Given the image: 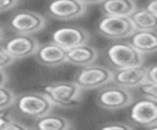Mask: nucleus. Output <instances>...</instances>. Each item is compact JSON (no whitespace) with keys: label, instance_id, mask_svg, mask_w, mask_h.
<instances>
[{"label":"nucleus","instance_id":"nucleus-1","mask_svg":"<svg viewBox=\"0 0 157 130\" xmlns=\"http://www.w3.org/2000/svg\"><path fill=\"white\" fill-rule=\"evenodd\" d=\"M43 93L49 98L54 107L71 108L80 104L83 91L74 81H59L48 83Z\"/></svg>","mask_w":157,"mask_h":130},{"label":"nucleus","instance_id":"nucleus-2","mask_svg":"<svg viewBox=\"0 0 157 130\" xmlns=\"http://www.w3.org/2000/svg\"><path fill=\"white\" fill-rule=\"evenodd\" d=\"M13 107L17 113L37 119L53 110L54 105L43 92H26L16 96Z\"/></svg>","mask_w":157,"mask_h":130},{"label":"nucleus","instance_id":"nucleus-3","mask_svg":"<svg viewBox=\"0 0 157 130\" xmlns=\"http://www.w3.org/2000/svg\"><path fill=\"white\" fill-rule=\"evenodd\" d=\"M107 60L115 69H125L141 66L145 61V55L137 52L130 43H115L105 50Z\"/></svg>","mask_w":157,"mask_h":130},{"label":"nucleus","instance_id":"nucleus-4","mask_svg":"<svg viewBox=\"0 0 157 130\" xmlns=\"http://www.w3.org/2000/svg\"><path fill=\"white\" fill-rule=\"evenodd\" d=\"M113 71L103 65H87L81 67L74 76V82L83 90H93L104 87L112 82Z\"/></svg>","mask_w":157,"mask_h":130},{"label":"nucleus","instance_id":"nucleus-5","mask_svg":"<svg viewBox=\"0 0 157 130\" xmlns=\"http://www.w3.org/2000/svg\"><path fill=\"white\" fill-rule=\"evenodd\" d=\"M45 25H47V20L42 13L28 10L15 12L7 22L9 28L15 34H26V36H32L42 31L45 27Z\"/></svg>","mask_w":157,"mask_h":130},{"label":"nucleus","instance_id":"nucleus-6","mask_svg":"<svg viewBox=\"0 0 157 130\" xmlns=\"http://www.w3.org/2000/svg\"><path fill=\"white\" fill-rule=\"evenodd\" d=\"M134 101L132 93L124 87L112 85L97 93V104L105 110H118L129 107Z\"/></svg>","mask_w":157,"mask_h":130},{"label":"nucleus","instance_id":"nucleus-7","mask_svg":"<svg viewBox=\"0 0 157 130\" xmlns=\"http://www.w3.org/2000/svg\"><path fill=\"white\" fill-rule=\"evenodd\" d=\"M97 31L99 34L107 38L121 39L131 36L135 32V28L129 17L103 16L97 25Z\"/></svg>","mask_w":157,"mask_h":130},{"label":"nucleus","instance_id":"nucleus-8","mask_svg":"<svg viewBox=\"0 0 157 130\" xmlns=\"http://www.w3.org/2000/svg\"><path fill=\"white\" fill-rule=\"evenodd\" d=\"M2 47L13 60H18L34 55L39 47V43L33 36L15 34L6 39Z\"/></svg>","mask_w":157,"mask_h":130},{"label":"nucleus","instance_id":"nucleus-9","mask_svg":"<svg viewBox=\"0 0 157 130\" xmlns=\"http://www.w3.org/2000/svg\"><path fill=\"white\" fill-rule=\"evenodd\" d=\"M52 42L60 45L63 49L69 50L71 48H75L77 45H82L88 43L90 40V33L78 26H67V27H60L56 31L53 32Z\"/></svg>","mask_w":157,"mask_h":130},{"label":"nucleus","instance_id":"nucleus-10","mask_svg":"<svg viewBox=\"0 0 157 130\" xmlns=\"http://www.w3.org/2000/svg\"><path fill=\"white\" fill-rule=\"evenodd\" d=\"M130 120L142 126L157 124V101L145 97L135 102L130 109Z\"/></svg>","mask_w":157,"mask_h":130},{"label":"nucleus","instance_id":"nucleus-11","mask_svg":"<svg viewBox=\"0 0 157 130\" xmlns=\"http://www.w3.org/2000/svg\"><path fill=\"white\" fill-rule=\"evenodd\" d=\"M87 6L78 0H52L48 5V13L58 20H74L83 16Z\"/></svg>","mask_w":157,"mask_h":130},{"label":"nucleus","instance_id":"nucleus-12","mask_svg":"<svg viewBox=\"0 0 157 130\" xmlns=\"http://www.w3.org/2000/svg\"><path fill=\"white\" fill-rule=\"evenodd\" d=\"M146 66H132L125 69H117L113 71L112 82L124 88L140 87L146 81Z\"/></svg>","mask_w":157,"mask_h":130},{"label":"nucleus","instance_id":"nucleus-13","mask_svg":"<svg viewBox=\"0 0 157 130\" xmlns=\"http://www.w3.org/2000/svg\"><path fill=\"white\" fill-rule=\"evenodd\" d=\"M34 55L38 63L49 67L60 66L66 63V50L54 42L39 45Z\"/></svg>","mask_w":157,"mask_h":130},{"label":"nucleus","instance_id":"nucleus-14","mask_svg":"<svg viewBox=\"0 0 157 130\" xmlns=\"http://www.w3.org/2000/svg\"><path fill=\"white\" fill-rule=\"evenodd\" d=\"M97 59H98L97 49L93 45H90L88 43L66 50V63L71 65L83 67L94 64Z\"/></svg>","mask_w":157,"mask_h":130},{"label":"nucleus","instance_id":"nucleus-15","mask_svg":"<svg viewBox=\"0 0 157 130\" xmlns=\"http://www.w3.org/2000/svg\"><path fill=\"white\" fill-rule=\"evenodd\" d=\"M72 128L74 124L70 119L52 112L33 119V124L31 126L32 130H72Z\"/></svg>","mask_w":157,"mask_h":130},{"label":"nucleus","instance_id":"nucleus-16","mask_svg":"<svg viewBox=\"0 0 157 130\" xmlns=\"http://www.w3.org/2000/svg\"><path fill=\"white\" fill-rule=\"evenodd\" d=\"M130 44L144 55L157 53V31H135Z\"/></svg>","mask_w":157,"mask_h":130},{"label":"nucleus","instance_id":"nucleus-17","mask_svg":"<svg viewBox=\"0 0 157 130\" xmlns=\"http://www.w3.org/2000/svg\"><path fill=\"white\" fill-rule=\"evenodd\" d=\"M101 9L104 16L129 17L136 10V4L134 0H104Z\"/></svg>","mask_w":157,"mask_h":130},{"label":"nucleus","instance_id":"nucleus-18","mask_svg":"<svg viewBox=\"0 0 157 130\" xmlns=\"http://www.w3.org/2000/svg\"><path fill=\"white\" fill-rule=\"evenodd\" d=\"M135 31H156L157 16L147 9H136L129 16Z\"/></svg>","mask_w":157,"mask_h":130},{"label":"nucleus","instance_id":"nucleus-19","mask_svg":"<svg viewBox=\"0 0 157 130\" xmlns=\"http://www.w3.org/2000/svg\"><path fill=\"white\" fill-rule=\"evenodd\" d=\"M15 98H16V94L11 88L6 87L5 85L0 86V112L13 105Z\"/></svg>","mask_w":157,"mask_h":130},{"label":"nucleus","instance_id":"nucleus-20","mask_svg":"<svg viewBox=\"0 0 157 130\" xmlns=\"http://www.w3.org/2000/svg\"><path fill=\"white\" fill-rule=\"evenodd\" d=\"M139 88H140V91L142 92V94H144L146 98L157 101V83H156V82L145 81Z\"/></svg>","mask_w":157,"mask_h":130},{"label":"nucleus","instance_id":"nucleus-21","mask_svg":"<svg viewBox=\"0 0 157 130\" xmlns=\"http://www.w3.org/2000/svg\"><path fill=\"white\" fill-rule=\"evenodd\" d=\"M15 60L7 54V52L4 49L2 45H0V69H5L10 66Z\"/></svg>","mask_w":157,"mask_h":130},{"label":"nucleus","instance_id":"nucleus-22","mask_svg":"<svg viewBox=\"0 0 157 130\" xmlns=\"http://www.w3.org/2000/svg\"><path fill=\"white\" fill-rule=\"evenodd\" d=\"M1 130H32V129L28 128L27 125H25L23 123L12 119V120H10Z\"/></svg>","mask_w":157,"mask_h":130},{"label":"nucleus","instance_id":"nucleus-23","mask_svg":"<svg viewBox=\"0 0 157 130\" xmlns=\"http://www.w3.org/2000/svg\"><path fill=\"white\" fill-rule=\"evenodd\" d=\"M99 130H132L130 125L128 124H121V123H112L102 126Z\"/></svg>","mask_w":157,"mask_h":130},{"label":"nucleus","instance_id":"nucleus-24","mask_svg":"<svg viewBox=\"0 0 157 130\" xmlns=\"http://www.w3.org/2000/svg\"><path fill=\"white\" fill-rule=\"evenodd\" d=\"M20 0H0V12H5L15 9L18 5Z\"/></svg>","mask_w":157,"mask_h":130},{"label":"nucleus","instance_id":"nucleus-25","mask_svg":"<svg viewBox=\"0 0 157 130\" xmlns=\"http://www.w3.org/2000/svg\"><path fill=\"white\" fill-rule=\"evenodd\" d=\"M146 81L157 83V64L151 65L146 69Z\"/></svg>","mask_w":157,"mask_h":130},{"label":"nucleus","instance_id":"nucleus-26","mask_svg":"<svg viewBox=\"0 0 157 130\" xmlns=\"http://www.w3.org/2000/svg\"><path fill=\"white\" fill-rule=\"evenodd\" d=\"M13 118H12V115L10 114V113H6L5 110H1L0 112V130L10 121V120H12Z\"/></svg>","mask_w":157,"mask_h":130},{"label":"nucleus","instance_id":"nucleus-27","mask_svg":"<svg viewBox=\"0 0 157 130\" xmlns=\"http://www.w3.org/2000/svg\"><path fill=\"white\" fill-rule=\"evenodd\" d=\"M145 9H147L148 11L153 12L157 16V0H148L145 5Z\"/></svg>","mask_w":157,"mask_h":130},{"label":"nucleus","instance_id":"nucleus-28","mask_svg":"<svg viewBox=\"0 0 157 130\" xmlns=\"http://www.w3.org/2000/svg\"><path fill=\"white\" fill-rule=\"evenodd\" d=\"M6 82H7V74L4 69H0V86L6 85Z\"/></svg>","mask_w":157,"mask_h":130},{"label":"nucleus","instance_id":"nucleus-29","mask_svg":"<svg viewBox=\"0 0 157 130\" xmlns=\"http://www.w3.org/2000/svg\"><path fill=\"white\" fill-rule=\"evenodd\" d=\"M81 4H83V5H94V4H102L104 0H78Z\"/></svg>","mask_w":157,"mask_h":130},{"label":"nucleus","instance_id":"nucleus-30","mask_svg":"<svg viewBox=\"0 0 157 130\" xmlns=\"http://www.w3.org/2000/svg\"><path fill=\"white\" fill-rule=\"evenodd\" d=\"M5 38V29H4V26L0 23V43L4 40Z\"/></svg>","mask_w":157,"mask_h":130},{"label":"nucleus","instance_id":"nucleus-31","mask_svg":"<svg viewBox=\"0 0 157 130\" xmlns=\"http://www.w3.org/2000/svg\"><path fill=\"white\" fill-rule=\"evenodd\" d=\"M148 130H157V124H155V125H151V126H148Z\"/></svg>","mask_w":157,"mask_h":130}]
</instances>
